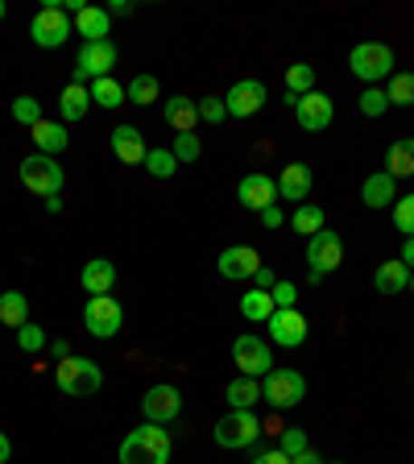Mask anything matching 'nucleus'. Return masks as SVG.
I'll list each match as a JSON object with an SVG mask.
<instances>
[{
  "label": "nucleus",
  "mask_w": 414,
  "mask_h": 464,
  "mask_svg": "<svg viewBox=\"0 0 414 464\" xmlns=\"http://www.w3.org/2000/svg\"><path fill=\"white\" fill-rule=\"evenodd\" d=\"M174 440L162 423H141L137 431L125 435L120 444V464H170Z\"/></svg>",
  "instance_id": "1"
},
{
  "label": "nucleus",
  "mask_w": 414,
  "mask_h": 464,
  "mask_svg": "<svg viewBox=\"0 0 414 464\" xmlns=\"http://www.w3.org/2000/svg\"><path fill=\"white\" fill-rule=\"evenodd\" d=\"M348 71H352L361 83L377 87L381 79L394 75V50H390L386 42H361V46H352V54H348Z\"/></svg>",
  "instance_id": "2"
},
{
  "label": "nucleus",
  "mask_w": 414,
  "mask_h": 464,
  "mask_svg": "<svg viewBox=\"0 0 414 464\" xmlns=\"http://www.w3.org/2000/svg\"><path fill=\"white\" fill-rule=\"evenodd\" d=\"M54 382L67 398H87V394H96V390L104 386V373H100L96 361L67 357V361H58L54 365Z\"/></svg>",
  "instance_id": "3"
},
{
  "label": "nucleus",
  "mask_w": 414,
  "mask_h": 464,
  "mask_svg": "<svg viewBox=\"0 0 414 464\" xmlns=\"http://www.w3.org/2000/svg\"><path fill=\"white\" fill-rule=\"evenodd\" d=\"M261 398L274 406V411H290L307 398V377L299 369H270L265 382H261Z\"/></svg>",
  "instance_id": "4"
},
{
  "label": "nucleus",
  "mask_w": 414,
  "mask_h": 464,
  "mask_svg": "<svg viewBox=\"0 0 414 464\" xmlns=\"http://www.w3.org/2000/svg\"><path fill=\"white\" fill-rule=\"evenodd\" d=\"M71 34H75V21H71V13H63V5H42V13L29 21V38L42 50H58Z\"/></svg>",
  "instance_id": "5"
},
{
  "label": "nucleus",
  "mask_w": 414,
  "mask_h": 464,
  "mask_svg": "<svg viewBox=\"0 0 414 464\" xmlns=\"http://www.w3.org/2000/svg\"><path fill=\"white\" fill-rule=\"evenodd\" d=\"M83 328L96 340H112L116 332L125 328V307L112 299V295H91L83 303Z\"/></svg>",
  "instance_id": "6"
},
{
  "label": "nucleus",
  "mask_w": 414,
  "mask_h": 464,
  "mask_svg": "<svg viewBox=\"0 0 414 464\" xmlns=\"http://www.w3.org/2000/svg\"><path fill=\"white\" fill-rule=\"evenodd\" d=\"M261 435V419L253 411H228V415L216 423V444L228 448V452H241V448H253Z\"/></svg>",
  "instance_id": "7"
},
{
  "label": "nucleus",
  "mask_w": 414,
  "mask_h": 464,
  "mask_svg": "<svg viewBox=\"0 0 414 464\" xmlns=\"http://www.w3.org/2000/svg\"><path fill=\"white\" fill-rule=\"evenodd\" d=\"M63 179H67L63 166L46 154H29L25 162H21V183H25L34 195H42V199H50V195L63 191Z\"/></svg>",
  "instance_id": "8"
},
{
  "label": "nucleus",
  "mask_w": 414,
  "mask_h": 464,
  "mask_svg": "<svg viewBox=\"0 0 414 464\" xmlns=\"http://www.w3.org/2000/svg\"><path fill=\"white\" fill-rule=\"evenodd\" d=\"M232 361H236L241 377H265L274 369L270 344H265L261 336H253V332H245V336L232 340Z\"/></svg>",
  "instance_id": "9"
},
{
  "label": "nucleus",
  "mask_w": 414,
  "mask_h": 464,
  "mask_svg": "<svg viewBox=\"0 0 414 464\" xmlns=\"http://www.w3.org/2000/svg\"><path fill=\"white\" fill-rule=\"evenodd\" d=\"M116 67V46L112 42H83L75 58V79L71 83H83V79H108Z\"/></svg>",
  "instance_id": "10"
},
{
  "label": "nucleus",
  "mask_w": 414,
  "mask_h": 464,
  "mask_svg": "<svg viewBox=\"0 0 414 464\" xmlns=\"http://www.w3.org/2000/svg\"><path fill=\"white\" fill-rule=\"evenodd\" d=\"M216 270H220V278H228V282H253V274L261 270V253L253 249V245H232V249L220 253Z\"/></svg>",
  "instance_id": "11"
},
{
  "label": "nucleus",
  "mask_w": 414,
  "mask_h": 464,
  "mask_svg": "<svg viewBox=\"0 0 414 464\" xmlns=\"http://www.w3.org/2000/svg\"><path fill=\"white\" fill-rule=\"evenodd\" d=\"M265 83L261 79H241V83L228 87V96H224V108H228V116H236V121H245V116L261 112L265 108Z\"/></svg>",
  "instance_id": "12"
},
{
  "label": "nucleus",
  "mask_w": 414,
  "mask_h": 464,
  "mask_svg": "<svg viewBox=\"0 0 414 464\" xmlns=\"http://www.w3.org/2000/svg\"><path fill=\"white\" fill-rule=\"evenodd\" d=\"M307 261L315 274H332L340 270V261H344V241H340V232H315L307 241Z\"/></svg>",
  "instance_id": "13"
},
{
  "label": "nucleus",
  "mask_w": 414,
  "mask_h": 464,
  "mask_svg": "<svg viewBox=\"0 0 414 464\" xmlns=\"http://www.w3.org/2000/svg\"><path fill=\"white\" fill-rule=\"evenodd\" d=\"M141 411H145V423H174L183 415V394L174 386H154L149 394L141 398Z\"/></svg>",
  "instance_id": "14"
},
{
  "label": "nucleus",
  "mask_w": 414,
  "mask_h": 464,
  "mask_svg": "<svg viewBox=\"0 0 414 464\" xmlns=\"http://www.w3.org/2000/svg\"><path fill=\"white\" fill-rule=\"evenodd\" d=\"M332 116H336V104H332V96H323V92H307V96L294 104V121H299L307 133H323V129L332 125Z\"/></svg>",
  "instance_id": "15"
},
{
  "label": "nucleus",
  "mask_w": 414,
  "mask_h": 464,
  "mask_svg": "<svg viewBox=\"0 0 414 464\" xmlns=\"http://www.w3.org/2000/svg\"><path fill=\"white\" fill-rule=\"evenodd\" d=\"M265 324H270V336H274V344H278V348H299V344H307V319H303L299 307L274 311Z\"/></svg>",
  "instance_id": "16"
},
{
  "label": "nucleus",
  "mask_w": 414,
  "mask_h": 464,
  "mask_svg": "<svg viewBox=\"0 0 414 464\" xmlns=\"http://www.w3.org/2000/svg\"><path fill=\"white\" fill-rule=\"evenodd\" d=\"M274 195H278V183L261 170L245 174L241 187H236V199H241V208H249V212H265V208H274Z\"/></svg>",
  "instance_id": "17"
},
{
  "label": "nucleus",
  "mask_w": 414,
  "mask_h": 464,
  "mask_svg": "<svg viewBox=\"0 0 414 464\" xmlns=\"http://www.w3.org/2000/svg\"><path fill=\"white\" fill-rule=\"evenodd\" d=\"M112 154L129 166H145V154H149V145H145L141 129L133 125H116L112 129Z\"/></svg>",
  "instance_id": "18"
},
{
  "label": "nucleus",
  "mask_w": 414,
  "mask_h": 464,
  "mask_svg": "<svg viewBox=\"0 0 414 464\" xmlns=\"http://www.w3.org/2000/svg\"><path fill=\"white\" fill-rule=\"evenodd\" d=\"M394 199H398V179H390L386 170H373L365 179V183H361V203H365V208H394Z\"/></svg>",
  "instance_id": "19"
},
{
  "label": "nucleus",
  "mask_w": 414,
  "mask_h": 464,
  "mask_svg": "<svg viewBox=\"0 0 414 464\" xmlns=\"http://www.w3.org/2000/svg\"><path fill=\"white\" fill-rule=\"evenodd\" d=\"M311 183H315L311 166L307 162H290V166H282V174H278V195L282 199H307Z\"/></svg>",
  "instance_id": "20"
},
{
  "label": "nucleus",
  "mask_w": 414,
  "mask_h": 464,
  "mask_svg": "<svg viewBox=\"0 0 414 464\" xmlns=\"http://www.w3.org/2000/svg\"><path fill=\"white\" fill-rule=\"evenodd\" d=\"M79 286L87 290V295H112L116 286V266L108 257H91L83 266V274H79Z\"/></svg>",
  "instance_id": "21"
},
{
  "label": "nucleus",
  "mask_w": 414,
  "mask_h": 464,
  "mask_svg": "<svg viewBox=\"0 0 414 464\" xmlns=\"http://www.w3.org/2000/svg\"><path fill=\"white\" fill-rule=\"evenodd\" d=\"M29 137H34V145H38V154H46V158L63 154V150L71 145V133H67L63 121H38V125L29 129Z\"/></svg>",
  "instance_id": "22"
},
{
  "label": "nucleus",
  "mask_w": 414,
  "mask_h": 464,
  "mask_svg": "<svg viewBox=\"0 0 414 464\" xmlns=\"http://www.w3.org/2000/svg\"><path fill=\"white\" fill-rule=\"evenodd\" d=\"M162 112H166V125H170L174 133H195V125H199V100L170 96Z\"/></svg>",
  "instance_id": "23"
},
{
  "label": "nucleus",
  "mask_w": 414,
  "mask_h": 464,
  "mask_svg": "<svg viewBox=\"0 0 414 464\" xmlns=\"http://www.w3.org/2000/svg\"><path fill=\"white\" fill-rule=\"evenodd\" d=\"M406 286H410V270H406L402 261H381L373 270V290L377 295H406Z\"/></svg>",
  "instance_id": "24"
},
{
  "label": "nucleus",
  "mask_w": 414,
  "mask_h": 464,
  "mask_svg": "<svg viewBox=\"0 0 414 464\" xmlns=\"http://www.w3.org/2000/svg\"><path fill=\"white\" fill-rule=\"evenodd\" d=\"M75 34H83V42H108V34H112V17H108V9L87 5V9L75 17Z\"/></svg>",
  "instance_id": "25"
},
{
  "label": "nucleus",
  "mask_w": 414,
  "mask_h": 464,
  "mask_svg": "<svg viewBox=\"0 0 414 464\" xmlns=\"http://www.w3.org/2000/svg\"><path fill=\"white\" fill-rule=\"evenodd\" d=\"M58 108H63V125H71V121H83L87 108H91V92H87V83H67V87H63Z\"/></svg>",
  "instance_id": "26"
},
{
  "label": "nucleus",
  "mask_w": 414,
  "mask_h": 464,
  "mask_svg": "<svg viewBox=\"0 0 414 464\" xmlns=\"http://www.w3.org/2000/svg\"><path fill=\"white\" fill-rule=\"evenodd\" d=\"M386 174L390 179H406L414 174V137H402L386 150Z\"/></svg>",
  "instance_id": "27"
},
{
  "label": "nucleus",
  "mask_w": 414,
  "mask_h": 464,
  "mask_svg": "<svg viewBox=\"0 0 414 464\" xmlns=\"http://www.w3.org/2000/svg\"><path fill=\"white\" fill-rule=\"evenodd\" d=\"M224 398H228L232 411H253V402H261V382L257 377H236V382H228Z\"/></svg>",
  "instance_id": "28"
},
{
  "label": "nucleus",
  "mask_w": 414,
  "mask_h": 464,
  "mask_svg": "<svg viewBox=\"0 0 414 464\" xmlns=\"http://www.w3.org/2000/svg\"><path fill=\"white\" fill-rule=\"evenodd\" d=\"M241 315L249 319V324H265V319L274 315V295L270 290H245L241 295Z\"/></svg>",
  "instance_id": "29"
},
{
  "label": "nucleus",
  "mask_w": 414,
  "mask_h": 464,
  "mask_svg": "<svg viewBox=\"0 0 414 464\" xmlns=\"http://www.w3.org/2000/svg\"><path fill=\"white\" fill-rule=\"evenodd\" d=\"M0 324H9V328L29 324V299L21 290H5V295H0Z\"/></svg>",
  "instance_id": "30"
},
{
  "label": "nucleus",
  "mask_w": 414,
  "mask_h": 464,
  "mask_svg": "<svg viewBox=\"0 0 414 464\" xmlns=\"http://www.w3.org/2000/svg\"><path fill=\"white\" fill-rule=\"evenodd\" d=\"M290 228H294V232H303V237H307V241H311L315 232H323V228H328V216H323V208H315V203H303L299 212L290 216Z\"/></svg>",
  "instance_id": "31"
},
{
  "label": "nucleus",
  "mask_w": 414,
  "mask_h": 464,
  "mask_svg": "<svg viewBox=\"0 0 414 464\" xmlns=\"http://www.w3.org/2000/svg\"><path fill=\"white\" fill-rule=\"evenodd\" d=\"M87 92H91V104L108 108V112H112V108H120V104H125V87L116 83L112 75H108V79H91V87H87Z\"/></svg>",
  "instance_id": "32"
},
{
  "label": "nucleus",
  "mask_w": 414,
  "mask_h": 464,
  "mask_svg": "<svg viewBox=\"0 0 414 464\" xmlns=\"http://www.w3.org/2000/svg\"><path fill=\"white\" fill-rule=\"evenodd\" d=\"M162 96V87H158V79L154 75H133L129 79V87H125V100L129 104H154V100Z\"/></svg>",
  "instance_id": "33"
},
{
  "label": "nucleus",
  "mask_w": 414,
  "mask_h": 464,
  "mask_svg": "<svg viewBox=\"0 0 414 464\" xmlns=\"http://www.w3.org/2000/svg\"><path fill=\"white\" fill-rule=\"evenodd\" d=\"M386 100L390 108H410L414 104V75H390V87H386Z\"/></svg>",
  "instance_id": "34"
},
{
  "label": "nucleus",
  "mask_w": 414,
  "mask_h": 464,
  "mask_svg": "<svg viewBox=\"0 0 414 464\" xmlns=\"http://www.w3.org/2000/svg\"><path fill=\"white\" fill-rule=\"evenodd\" d=\"M286 92L290 96H307V92H315V67L294 63V67L286 71Z\"/></svg>",
  "instance_id": "35"
},
{
  "label": "nucleus",
  "mask_w": 414,
  "mask_h": 464,
  "mask_svg": "<svg viewBox=\"0 0 414 464\" xmlns=\"http://www.w3.org/2000/svg\"><path fill=\"white\" fill-rule=\"evenodd\" d=\"M357 108H361V116L377 121V116H386L390 100H386V92H381V87H365V92H361V100H357Z\"/></svg>",
  "instance_id": "36"
},
{
  "label": "nucleus",
  "mask_w": 414,
  "mask_h": 464,
  "mask_svg": "<svg viewBox=\"0 0 414 464\" xmlns=\"http://www.w3.org/2000/svg\"><path fill=\"white\" fill-rule=\"evenodd\" d=\"M174 162L183 166V162H199V154H203V145H199V137L195 133H174Z\"/></svg>",
  "instance_id": "37"
},
{
  "label": "nucleus",
  "mask_w": 414,
  "mask_h": 464,
  "mask_svg": "<svg viewBox=\"0 0 414 464\" xmlns=\"http://www.w3.org/2000/svg\"><path fill=\"white\" fill-rule=\"evenodd\" d=\"M145 170L154 174V179H174L178 162H174L170 150H149V154H145Z\"/></svg>",
  "instance_id": "38"
},
{
  "label": "nucleus",
  "mask_w": 414,
  "mask_h": 464,
  "mask_svg": "<svg viewBox=\"0 0 414 464\" xmlns=\"http://www.w3.org/2000/svg\"><path fill=\"white\" fill-rule=\"evenodd\" d=\"M394 228L402 232V237H414V191L394 199Z\"/></svg>",
  "instance_id": "39"
},
{
  "label": "nucleus",
  "mask_w": 414,
  "mask_h": 464,
  "mask_svg": "<svg viewBox=\"0 0 414 464\" xmlns=\"http://www.w3.org/2000/svg\"><path fill=\"white\" fill-rule=\"evenodd\" d=\"M17 344L25 348V353H42V348H50V336L42 332V324H21V328H17Z\"/></svg>",
  "instance_id": "40"
},
{
  "label": "nucleus",
  "mask_w": 414,
  "mask_h": 464,
  "mask_svg": "<svg viewBox=\"0 0 414 464\" xmlns=\"http://www.w3.org/2000/svg\"><path fill=\"white\" fill-rule=\"evenodd\" d=\"M278 452L290 456V460H294V456H303V452H307V431H303V427H286V431H282V440H278Z\"/></svg>",
  "instance_id": "41"
},
{
  "label": "nucleus",
  "mask_w": 414,
  "mask_h": 464,
  "mask_svg": "<svg viewBox=\"0 0 414 464\" xmlns=\"http://www.w3.org/2000/svg\"><path fill=\"white\" fill-rule=\"evenodd\" d=\"M13 121H21V125L34 129L42 121V104L34 96H17V100H13Z\"/></svg>",
  "instance_id": "42"
},
{
  "label": "nucleus",
  "mask_w": 414,
  "mask_h": 464,
  "mask_svg": "<svg viewBox=\"0 0 414 464\" xmlns=\"http://www.w3.org/2000/svg\"><path fill=\"white\" fill-rule=\"evenodd\" d=\"M224 116H228V108H224V96H203L199 100V121H203V125H220Z\"/></svg>",
  "instance_id": "43"
},
{
  "label": "nucleus",
  "mask_w": 414,
  "mask_h": 464,
  "mask_svg": "<svg viewBox=\"0 0 414 464\" xmlns=\"http://www.w3.org/2000/svg\"><path fill=\"white\" fill-rule=\"evenodd\" d=\"M270 295H274V311H290L294 303H299V286L286 282V278H278V286H274Z\"/></svg>",
  "instance_id": "44"
},
{
  "label": "nucleus",
  "mask_w": 414,
  "mask_h": 464,
  "mask_svg": "<svg viewBox=\"0 0 414 464\" xmlns=\"http://www.w3.org/2000/svg\"><path fill=\"white\" fill-rule=\"evenodd\" d=\"M253 286H257V290H274V286H278V278H274L270 266H261V270L253 274Z\"/></svg>",
  "instance_id": "45"
},
{
  "label": "nucleus",
  "mask_w": 414,
  "mask_h": 464,
  "mask_svg": "<svg viewBox=\"0 0 414 464\" xmlns=\"http://www.w3.org/2000/svg\"><path fill=\"white\" fill-rule=\"evenodd\" d=\"M253 464H290V456H282L278 448H265V452L253 456Z\"/></svg>",
  "instance_id": "46"
},
{
  "label": "nucleus",
  "mask_w": 414,
  "mask_h": 464,
  "mask_svg": "<svg viewBox=\"0 0 414 464\" xmlns=\"http://www.w3.org/2000/svg\"><path fill=\"white\" fill-rule=\"evenodd\" d=\"M261 224H265V228H282V224H286V216L278 212V203H274V208H265V212H261Z\"/></svg>",
  "instance_id": "47"
},
{
  "label": "nucleus",
  "mask_w": 414,
  "mask_h": 464,
  "mask_svg": "<svg viewBox=\"0 0 414 464\" xmlns=\"http://www.w3.org/2000/svg\"><path fill=\"white\" fill-rule=\"evenodd\" d=\"M398 261H402L406 270H414V237H406V241H402V253H398Z\"/></svg>",
  "instance_id": "48"
},
{
  "label": "nucleus",
  "mask_w": 414,
  "mask_h": 464,
  "mask_svg": "<svg viewBox=\"0 0 414 464\" xmlns=\"http://www.w3.org/2000/svg\"><path fill=\"white\" fill-rule=\"evenodd\" d=\"M50 357H54V361H67L71 357V344H67V340H50Z\"/></svg>",
  "instance_id": "49"
},
{
  "label": "nucleus",
  "mask_w": 414,
  "mask_h": 464,
  "mask_svg": "<svg viewBox=\"0 0 414 464\" xmlns=\"http://www.w3.org/2000/svg\"><path fill=\"white\" fill-rule=\"evenodd\" d=\"M104 9H108V17H125V13H133V5H129V0H112Z\"/></svg>",
  "instance_id": "50"
},
{
  "label": "nucleus",
  "mask_w": 414,
  "mask_h": 464,
  "mask_svg": "<svg viewBox=\"0 0 414 464\" xmlns=\"http://www.w3.org/2000/svg\"><path fill=\"white\" fill-rule=\"evenodd\" d=\"M290 464H323V456H319L315 448H307V452H303V456H294V460H290Z\"/></svg>",
  "instance_id": "51"
},
{
  "label": "nucleus",
  "mask_w": 414,
  "mask_h": 464,
  "mask_svg": "<svg viewBox=\"0 0 414 464\" xmlns=\"http://www.w3.org/2000/svg\"><path fill=\"white\" fill-rule=\"evenodd\" d=\"M9 456H13V444H9V435L0 431V464H9Z\"/></svg>",
  "instance_id": "52"
},
{
  "label": "nucleus",
  "mask_w": 414,
  "mask_h": 464,
  "mask_svg": "<svg viewBox=\"0 0 414 464\" xmlns=\"http://www.w3.org/2000/svg\"><path fill=\"white\" fill-rule=\"evenodd\" d=\"M410 295H414V270H410Z\"/></svg>",
  "instance_id": "53"
},
{
  "label": "nucleus",
  "mask_w": 414,
  "mask_h": 464,
  "mask_svg": "<svg viewBox=\"0 0 414 464\" xmlns=\"http://www.w3.org/2000/svg\"><path fill=\"white\" fill-rule=\"evenodd\" d=\"M0 17H5V0H0Z\"/></svg>",
  "instance_id": "54"
},
{
  "label": "nucleus",
  "mask_w": 414,
  "mask_h": 464,
  "mask_svg": "<svg viewBox=\"0 0 414 464\" xmlns=\"http://www.w3.org/2000/svg\"><path fill=\"white\" fill-rule=\"evenodd\" d=\"M323 464H328V460H323ZM332 464H340V460H332Z\"/></svg>",
  "instance_id": "55"
}]
</instances>
